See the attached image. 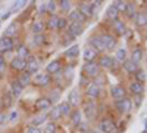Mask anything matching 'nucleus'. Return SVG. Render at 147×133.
<instances>
[{
    "mask_svg": "<svg viewBox=\"0 0 147 133\" xmlns=\"http://www.w3.org/2000/svg\"><path fill=\"white\" fill-rule=\"evenodd\" d=\"M125 14L128 15V18H136V5H134V3H128Z\"/></svg>",
    "mask_w": 147,
    "mask_h": 133,
    "instance_id": "36",
    "label": "nucleus"
},
{
    "mask_svg": "<svg viewBox=\"0 0 147 133\" xmlns=\"http://www.w3.org/2000/svg\"><path fill=\"white\" fill-rule=\"evenodd\" d=\"M55 132H56L55 123H49V124L46 126V129H44V133H55Z\"/></svg>",
    "mask_w": 147,
    "mask_h": 133,
    "instance_id": "43",
    "label": "nucleus"
},
{
    "mask_svg": "<svg viewBox=\"0 0 147 133\" xmlns=\"http://www.w3.org/2000/svg\"><path fill=\"white\" fill-rule=\"evenodd\" d=\"M116 108H118V111H121V113H129L131 108H132V104H131V101L128 98H124L121 101H116Z\"/></svg>",
    "mask_w": 147,
    "mask_h": 133,
    "instance_id": "5",
    "label": "nucleus"
},
{
    "mask_svg": "<svg viewBox=\"0 0 147 133\" xmlns=\"http://www.w3.org/2000/svg\"><path fill=\"white\" fill-rule=\"evenodd\" d=\"M82 72H84V76L96 78L97 76H99V64H97V62H87L84 65Z\"/></svg>",
    "mask_w": 147,
    "mask_h": 133,
    "instance_id": "1",
    "label": "nucleus"
},
{
    "mask_svg": "<svg viewBox=\"0 0 147 133\" xmlns=\"http://www.w3.org/2000/svg\"><path fill=\"white\" fill-rule=\"evenodd\" d=\"M3 68H5V58L3 55H0V72L3 71Z\"/></svg>",
    "mask_w": 147,
    "mask_h": 133,
    "instance_id": "50",
    "label": "nucleus"
},
{
    "mask_svg": "<svg viewBox=\"0 0 147 133\" xmlns=\"http://www.w3.org/2000/svg\"><path fill=\"white\" fill-rule=\"evenodd\" d=\"M90 44H91V47H93L96 52H103V50H106V49H105V44H103V42H102V37H99V35H93V37L90 39Z\"/></svg>",
    "mask_w": 147,
    "mask_h": 133,
    "instance_id": "6",
    "label": "nucleus"
},
{
    "mask_svg": "<svg viewBox=\"0 0 147 133\" xmlns=\"http://www.w3.org/2000/svg\"><path fill=\"white\" fill-rule=\"evenodd\" d=\"M60 117H62V114H60L59 108H53V110L50 111V118L53 120V121H55V120H57V118H60Z\"/></svg>",
    "mask_w": 147,
    "mask_h": 133,
    "instance_id": "42",
    "label": "nucleus"
},
{
    "mask_svg": "<svg viewBox=\"0 0 147 133\" xmlns=\"http://www.w3.org/2000/svg\"><path fill=\"white\" fill-rule=\"evenodd\" d=\"M50 106H52V101L47 98H40L35 101V108L40 111H47V110H50Z\"/></svg>",
    "mask_w": 147,
    "mask_h": 133,
    "instance_id": "10",
    "label": "nucleus"
},
{
    "mask_svg": "<svg viewBox=\"0 0 147 133\" xmlns=\"http://www.w3.org/2000/svg\"><path fill=\"white\" fill-rule=\"evenodd\" d=\"M43 42H44V35H43V34H38V35L35 37V43L40 44V43H43Z\"/></svg>",
    "mask_w": 147,
    "mask_h": 133,
    "instance_id": "49",
    "label": "nucleus"
},
{
    "mask_svg": "<svg viewBox=\"0 0 147 133\" xmlns=\"http://www.w3.org/2000/svg\"><path fill=\"white\" fill-rule=\"evenodd\" d=\"M96 58H97V52L93 49L91 46L84 50V59H85V62H93Z\"/></svg>",
    "mask_w": 147,
    "mask_h": 133,
    "instance_id": "17",
    "label": "nucleus"
},
{
    "mask_svg": "<svg viewBox=\"0 0 147 133\" xmlns=\"http://www.w3.org/2000/svg\"><path fill=\"white\" fill-rule=\"evenodd\" d=\"M71 118H72V123H74V124L80 126V124H81V111H78V110L72 111V113H71Z\"/></svg>",
    "mask_w": 147,
    "mask_h": 133,
    "instance_id": "29",
    "label": "nucleus"
},
{
    "mask_svg": "<svg viewBox=\"0 0 147 133\" xmlns=\"http://www.w3.org/2000/svg\"><path fill=\"white\" fill-rule=\"evenodd\" d=\"M143 58V52H141V49H136L132 52V55H131V61H134V62H137L138 64V61Z\"/></svg>",
    "mask_w": 147,
    "mask_h": 133,
    "instance_id": "38",
    "label": "nucleus"
},
{
    "mask_svg": "<svg viewBox=\"0 0 147 133\" xmlns=\"http://www.w3.org/2000/svg\"><path fill=\"white\" fill-rule=\"evenodd\" d=\"M102 42L105 44V49L107 50H112L116 47V39L113 37V35H110V34H103L102 35Z\"/></svg>",
    "mask_w": 147,
    "mask_h": 133,
    "instance_id": "4",
    "label": "nucleus"
},
{
    "mask_svg": "<svg viewBox=\"0 0 147 133\" xmlns=\"http://www.w3.org/2000/svg\"><path fill=\"white\" fill-rule=\"evenodd\" d=\"M12 96H13V98H19L21 96V93H22V90H24V87L21 86V83L18 81V80H15V81H12Z\"/></svg>",
    "mask_w": 147,
    "mask_h": 133,
    "instance_id": "16",
    "label": "nucleus"
},
{
    "mask_svg": "<svg viewBox=\"0 0 147 133\" xmlns=\"http://www.w3.org/2000/svg\"><path fill=\"white\" fill-rule=\"evenodd\" d=\"M9 15H10V12H6V14L2 16V19H3V21H5V19H7V18H9Z\"/></svg>",
    "mask_w": 147,
    "mask_h": 133,
    "instance_id": "53",
    "label": "nucleus"
},
{
    "mask_svg": "<svg viewBox=\"0 0 147 133\" xmlns=\"http://www.w3.org/2000/svg\"><path fill=\"white\" fill-rule=\"evenodd\" d=\"M18 58H22V59H25V61H27V58H30V50H28L27 46H21L18 49Z\"/></svg>",
    "mask_w": 147,
    "mask_h": 133,
    "instance_id": "30",
    "label": "nucleus"
},
{
    "mask_svg": "<svg viewBox=\"0 0 147 133\" xmlns=\"http://www.w3.org/2000/svg\"><path fill=\"white\" fill-rule=\"evenodd\" d=\"M100 67H103V68H113V65H115V61L110 56H107V55H103V56H100Z\"/></svg>",
    "mask_w": 147,
    "mask_h": 133,
    "instance_id": "18",
    "label": "nucleus"
},
{
    "mask_svg": "<svg viewBox=\"0 0 147 133\" xmlns=\"http://www.w3.org/2000/svg\"><path fill=\"white\" fill-rule=\"evenodd\" d=\"M43 30H44V24H43V22H40V21H38V22H35L34 25H32V31H34L37 35L41 34V33H43Z\"/></svg>",
    "mask_w": 147,
    "mask_h": 133,
    "instance_id": "39",
    "label": "nucleus"
},
{
    "mask_svg": "<svg viewBox=\"0 0 147 133\" xmlns=\"http://www.w3.org/2000/svg\"><path fill=\"white\" fill-rule=\"evenodd\" d=\"M46 70H47L49 74H56V72L60 71V62H59V61H52L50 64L47 65Z\"/></svg>",
    "mask_w": 147,
    "mask_h": 133,
    "instance_id": "22",
    "label": "nucleus"
},
{
    "mask_svg": "<svg viewBox=\"0 0 147 133\" xmlns=\"http://www.w3.org/2000/svg\"><path fill=\"white\" fill-rule=\"evenodd\" d=\"M13 47H15V43H13V40H12L10 37H5L3 35V37L0 39V55L13 50Z\"/></svg>",
    "mask_w": 147,
    "mask_h": 133,
    "instance_id": "2",
    "label": "nucleus"
},
{
    "mask_svg": "<svg viewBox=\"0 0 147 133\" xmlns=\"http://www.w3.org/2000/svg\"><path fill=\"white\" fill-rule=\"evenodd\" d=\"M10 67L12 70H15V71H24L27 68V61L25 59H22V58H13L12 59V62H10Z\"/></svg>",
    "mask_w": 147,
    "mask_h": 133,
    "instance_id": "7",
    "label": "nucleus"
},
{
    "mask_svg": "<svg viewBox=\"0 0 147 133\" xmlns=\"http://www.w3.org/2000/svg\"><path fill=\"white\" fill-rule=\"evenodd\" d=\"M60 8H62L63 10H69L71 2H69V0H62V2H60Z\"/></svg>",
    "mask_w": 147,
    "mask_h": 133,
    "instance_id": "46",
    "label": "nucleus"
},
{
    "mask_svg": "<svg viewBox=\"0 0 147 133\" xmlns=\"http://www.w3.org/2000/svg\"><path fill=\"white\" fill-rule=\"evenodd\" d=\"M81 14H82V16L85 18V16H91L93 15V6H91V3H81V6H80V9H78Z\"/></svg>",
    "mask_w": 147,
    "mask_h": 133,
    "instance_id": "20",
    "label": "nucleus"
},
{
    "mask_svg": "<svg viewBox=\"0 0 147 133\" xmlns=\"http://www.w3.org/2000/svg\"><path fill=\"white\" fill-rule=\"evenodd\" d=\"M129 90L134 95H141L144 92V86H143V83H140V81H132L129 84Z\"/></svg>",
    "mask_w": 147,
    "mask_h": 133,
    "instance_id": "19",
    "label": "nucleus"
},
{
    "mask_svg": "<svg viewBox=\"0 0 147 133\" xmlns=\"http://www.w3.org/2000/svg\"><path fill=\"white\" fill-rule=\"evenodd\" d=\"M113 25H115V30L118 31V34H124L125 33V24L122 21H119V19L113 21Z\"/></svg>",
    "mask_w": 147,
    "mask_h": 133,
    "instance_id": "33",
    "label": "nucleus"
},
{
    "mask_svg": "<svg viewBox=\"0 0 147 133\" xmlns=\"http://www.w3.org/2000/svg\"><path fill=\"white\" fill-rule=\"evenodd\" d=\"M118 14H119V12L115 9V6H113V5L107 8V14H106V15H107V18H109V19L116 21V19H118Z\"/></svg>",
    "mask_w": 147,
    "mask_h": 133,
    "instance_id": "27",
    "label": "nucleus"
},
{
    "mask_svg": "<svg viewBox=\"0 0 147 133\" xmlns=\"http://www.w3.org/2000/svg\"><path fill=\"white\" fill-rule=\"evenodd\" d=\"M136 24L138 27H146L147 25V14H144V12L137 14L136 15Z\"/></svg>",
    "mask_w": 147,
    "mask_h": 133,
    "instance_id": "24",
    "label": "nucleus"
},
{
    "mask_svg": "<svg viewBox=\"0 0 147 133\" xmlns=\"http://www.w3.org/2000/svg\"><path fill=\"white\" fill-rule=\"evenodd\" d=\"M100 130L105 132V133H116V132H118L115 123L112 121V120H109V118L103 120V121L100 123Z\"/></svg>",
    "mask_w": 147,
    "mask_h": 133,
    "instance_id": "3",
    "label": "nucleus"
},
{
    "mask_svg": "<svg viewBox=\"0 0 147 133\" xmlns=\"http://www.w3.org/2000/svg\"><path fill=\"white\" fill-rule=\"evenodd\" d=\"M99 95H100V87L97 86V84H90V86L87 87V96L90 99L99 98Z\"/></svg>",
    "mask_w": 147,
    "mask_h": 133,
    "instance_id": "14",
    "label": "nucleus"
},
{
    "mask_svg": "<svg viewBox=\"0 0 147 133\" xmlns=\"http://www.w3.org/2000/svg\"><path fill=\"white\" fill-rule=\"evenodd\" d=\"M27 133H41V130L38 129V127H28V130H27Z\"/></svg>",
    "mask_w": 147,
    "mask_h": 133,
    "instance_id": "48",
    "label": "nucleus"
},
{
    "mask_svg": "<svg viewBox=\"0 0 147 133\" xmlns=\"http://www.w3.org/2000/svg\"><path fill=\"white\" fill-rule=\"evenodd\" d=\"M16 115H18V113H16V111H13V113H12V114H10V117H9V120H10V121H13V120L16 118Z\"/></svg>",
    "mask_w": 147,
    "mask_h": 133,
    "instance_id": "52",
    "label": "nucleus"
},
{
    "mask_svg": "<svg viewBox=\"0 0 147 133\" xmlns=\"http://www.w3.org/2000/svg\"><path fill=\"white\" fill-rule=\"evenodd\" d=\"M115 58L118 59L119 62H122V64H124V62L127 61V50H125V49H119V50H116V55H115Z\"/></svg>",
    "mask_w": 147,
    "mask_h": 133,
    "instance_id": "34",
    "label": "nucleus"
},
{
    "mask_svg": "<svg viewBox=\"0 0 147 133\" xmlns=\"http://www.w3.org/2000/svg\"><path fill=\"white\" fill-rule=\"evenodd\" d=\"M46 9L50 12V14H53L55 9H56V3H55V2H47V3H46Z\"/></svg>",
    "mask_w": 147,
    "mask_h": 133,
    "instance_id": "44",
    "label": "nucleus"
},
{
    "mask_svg": "<svg viewBox=\"0 0 147 133\" xmlns=\"http://www.w3.org/2000/svg\"><path fill=\"white\" fill-rule=\"evenodd\" d=\"M136 81H140V83H143V81H146V78H147V76H146V72L144 71H141V70H138L137 72H136Z\"/></svg>",
    "mask_w": 147,
    "mask_h": 133,
    "instance_id": "41",
    "label": "nucleus"
},
{
    "mask_svg": "<svg viewBox=\"0 0 147 133\" xmlns=\"http://www.w3.org/2000/svg\"><path fill=\"white\" fill-rule=\"evenodd\" d=\"M87 133H88V132H87Z\"/></svg>",
    "mask_w": 147,
    "mask_h": 133,
    "instance_id": "55",
    "label": "nucleus"
},
{
    "mask_svg": "<svg viewBox=\"0 0 147 133\" xmlns=\"http://www.w3.org/2000/svg\"><path fill=\"white\" fill-rule=\"evenodd\" d=\"M69 18L72 19V22H80V24H81V22L85 19V18L82 16V14H81V12H80L78 9L72 10V12H71V15H69Z\"/></svg>",
    "mask_w": 147,
    "mask_h": 133,
    "instance_id": "25",
    "label": "nucleus"
},
{
    "mask_svg": "<svg viewBox=\"0 0 147 133\" xmlns=\"http://www.w3.org/2000/svg\"><path fill=\"white\" fill-rule=\"evenodd\" d=\"M78 53H80L78 46H72V47H69V49L65 52V55H66L68 58H77V56H78Z\"/></svg>",
    "mask_w": 147,
    "mask_h": 133,
    "instance_id": "32",
    "label": "nucleus"
},
{
    "mask_svg": "<svg viewBox=\"0 0 147 133\" xmlns=\"http://www.w3.org/2000/svg\"><path fill=\"white\" fill-rule=\"evenodd\" d=\"M110 93H112V96L116 101H121V99L125 98V89L122 86H113L112 89H110Z\"/></svg>",
    "mask_w": 147,
    "mask_h": 133,
    "instance_id": "12",
    "label": "nucleus"
},
{
    "mask_svg": "<svg viewBox=\"0 0 147 133\" xmlns=\"http://www.w3.org/2000/svg\"><path fill=\"white\" fill-rule=\"evenodd\" d=\"M57 22H59V16L52 15L50 18H49V21H47V28H50V30H56V28H57Z\"/></svg>",
    "mask_w": 147,
    "mask_h": 133,
    "instance_id": "26",
    "label": "nucleus"
},
{
    "mask_svg": "<svg viewBox=\"0 0 147 133\" xmlns=\"http://www.w3.org/2000/svg\"><path fill=\"white\" fill-rule=\"evenodd\" d=\"M34 83L37 86L46 87V86H49V83H50V77H49V74H37L35 78H34Z\"/></svg>",
    "mask_w": 147,
    "mask_h": 133,
    "instance_id": "11",
    "label": "nucleus"
},
{
    "mask_svg": "<svg viewBox=\"0 0 147 133\" xmlns=\"http://www.w3.org/2000/svg\"><path fill=\"white\" fill-rule=\"evenodd\" d=\"M25 5H27V2H25V0H21V2H15V5H13V8H12V9H13V10H16V9H21V8H24Z\"/></svg>",
    "mask_w": 147,
    "mask_h": 133,
    "instance_id": "47",
    "label": "nucleus"
},
{
    "mask_svg": "<svg viewBox=\"0 0 147 133\" xmlns=\"http://www.w3.org/2000/svg\"><path fill=\"white\" fill-rule=\"evenodd\" d=\"M46 114H41V115H38V117H35L34 120H32V127H38L41 123H44V120H46Z\"/></svg>",
    "mask_w": 147,
    "mask_h": 133,
    "instance_id": "40",
    "label": "nucleus"
},
{
    "mask_svg": "<svg viewBox=\"0 0 147 133\" xmlns=\"http://www.w3.org/2000/svg\"><path fill=\"white\" fill-rule=\"evenodd\" d=\"M124 70L128 72V74H136V72L138 71V64L131 61V59H128V61L124 62Z\"/></svg>",
    "mask_w": 147,
    "mask_h": 133,
    "instance_id": "13",
    "label": "nucleus"
},
{
    "mask_svg": "<svg viewBox=\"0 0 147 133\" xmlns=\"http://www.w3.org/2000/svg\"><path fill=\"white\" fill-rule=\"evenodd\" d=\"M7 120V117H6V114L5 113H0V124H3L5 121Z\"/></svg>",
    "mask_w": 147,
    "mask_h": 133,
    "instance_id": "51",
    "label": "nucleus"
},
{
    "mask_svg": "<svg viewBox=\"0 0 147 133\" xmlns=\"http://www.w3.org/2000/svg\"><path fill=\"white\" fill-rule=\"evenodd\" d=\"M68 31L71 34V37H77V35L82 34L84 27H82V24H80V22H72L71 25L68 27Z\"/></svg>",
    "mask_w": 147,
    "mask_h": 133,
    "instance_id": "9",
    "label": "nucleus"
},
{
    "mask_svg": "<svg viewBox=\"0 0 147 133\" xmlns=\"http://www.w3.org/2000/svg\"><path fill=\"white\" fill-rule=\"evenodd\" d=\"M12 101H13V96H12L10 92H7V93L3 95V106L5 108H9L12 105Z\"/></svg>",
    "mask_w": 147,
    "mask_h": 133,
    "instance_id": "35",
    "label": "nucleus"
},
{
    "mask_svg": "<svg viewBox=\"0 0 147 133\" xmlns=\"http://www.w3.org/2000/svg\"><path fill=\"white\" fill-rule=\"evenodd\" d=\"M78 102H80V95H78L77 89H74V90L69 93V102H68V104L72 105V106H77Z\"/></svg>",
    "mask_w": 147,
    "mask_h": 133,
    "instance_id": "23",
    "label": "nucleus"
},
{
    "mask_svg": "<svg viewBox=\"0 0 147 133\" xmlns=\"http://www.w3.org/2000/svg\"><path fill=\"white\" fill-rule=\"evenodd\" d=\"M144 126H146V133H147V120H146V124Z\"/></svg>",
    "mask_w": 147,
    "mask_h": 133,
    "instance_id": "54",
    "label": "nucleus"
},
{
    "mask_svg": "<svg viewBox=\"0 0 147 133\" xmlns=\"http://www.w3.org/2000/svg\"><path fill=\"white\" fill-rule=\"evenodd\" d=\"M59 111H60V114H62V115H69L72 111H71V105L68 104V102H63V104H60L59 106Z\"/></svg>",
    "mask_w": 147,
    "mask_h": 133,
    "instance_id": "28",
    "label": "nucleus"
},
{
    "mask_svg": "<svg viewBox=\"0 0 147 133\" xmlns=\"http://www.w3.org/2000/svg\"><path fill=\"white\" fill-rule=\"evenodd\" d=\"M16 30H18L16 22L10 24V25L7 27V30H6V33H5V37H10V39H12V35H15V34H16Z\"/></svg>",
    "mask_w": 147,
    "mask_h": 133,
    "instance_id": "31",
    "label": "nucleus"
},
{
    "mask_svg": "<svg viewBox=\"0 0 147 133\" xmlns=\"http://www.w3.org/2000/svg\"><path fill=\"white\" fill-rule=\"evenodd\" d=\"M38 59H37L35 56H30L28 61H27V72H30V74H34V72L38 71Z\"/></svg>",
    "mask_w": 147,
    "mask_h": 133,
    "instance_id": "8",
    "label": "nucleus"
},
{
    "mask_svg": "<svg viewBox=\"0 0 147 133\" xmlns=\"http://www.w3.org/2000/svg\"><path fill=\"white\" fill-rule=\"evenodd\" d=\"M66 27V19L65 18H59V22H57V30H63Z\"/></svg>",
    "mask_w": 147,
    "mask_h": 133,
    "instance_id": "45",
    "label": "nucleus"
},
{
    "mask_svg": "<svg viewBox=\"0 0 147 133\" xmlns=\"http://www.w3.org/2000/svg\"><path fill=\"white\" fill-rule=\"evenodd\" d=\"M127 2H122V0H118V2H115L113 3V6H115V9L118 10V12H124L125 14V10H127Z\"/></svg>",
    "mask_w": 147,
    "mask_h": 133,
    "instance_id": "37",
    "label": "nucleus"
},
{
    "mask_svg": "<svg viewBox=\"0 0 147 133\" xmlns=\"http://www.w3.org/2000/svg\"><path fill=\"white\" fill-rule=\"evenodd\" d=\"M84 113H85V115H87V118L88 120H93L94 117H96V114H97V111H96V104L94 102H90V104H87L84 106Z\"/></svg>",
    "mask_w": 147,
    "mask_h": 133,
    "instance_id": "15",
    "label": "nucleus"
},
{
    "mask_svg": "<svg viewBox=\"0 0 147 133\" xmlns=\"http://www.w3.org/2000/svg\"><path fill=\"white\" fill-rule=\"evenodd\" d=\"M18 81L21 83V86L22 87H25V86H28L30 84V81H31V74L30 72H22V74H19V77H18Z\"/></svg>",
    "mask_w": 147,
    "mask_h": 133,
    "instance_id": "21",
    "label": "nucleus"
}]
</instances>
